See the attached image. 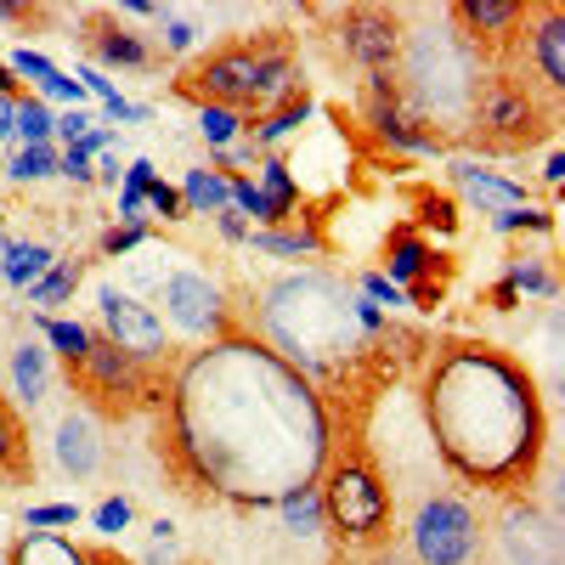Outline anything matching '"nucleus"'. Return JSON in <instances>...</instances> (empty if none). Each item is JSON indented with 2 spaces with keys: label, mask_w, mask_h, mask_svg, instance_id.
Instances as JSON below:
<instances>
[{
  "label": "nucleus",
  "mask_w": 565,
  "mask_h": 565,
  "mask_svg": "<svg viewBox=\"0 0 565 565\" xmlns=\"http://www.w3.org/2000/svg\"><path fill=\"white\" fill-rule=\"evenodd\" d=\"M7 565H90V548H79L74 537H57V532H23L7 548Z\"/></svg>",
  "instance_id": "obj_23"
},
{
  "label": "nucleus",
  "mask_w": 565,
  "mask_h": 565,
  "mask_svg": "<svg viewBox=\"0 0 565 565\" xmlns=\"http://www.w3.org/2000/svg\"><path fill=\"white\" fill-rule=\"evenodd\" d=\"M215 226H221V238H226V244H244V238H249V221H244L238 210H232V204L215 215Z\"/></svg>",
  "instance_id": "obj_47"
},
{
  "label": "nucleus",
  "mask_w": 565,
  "mask_h": 565,
  "mask_svg": "<svg viewBox=\"0 0 565 565\" xmlns=\"http://www.w3.org/2000/svg\"><path fill=\"white\" fill-rule=\"evenodd\" d=\"M498 548L509 565H559V532L548 514H537L532 503H503L498 514Z\"/></svg>",
  "instance_id": "obj_17"
},
{
  "label": "nucleus",
  "mask_w": 565,
  "mask_h": 565,
  "mask_svg": "<svg viewBox=\"0 0 565 565\" xmlns=\"http://www.w3.org/2000/svg\"><path fill=\"white\" fill-rule=\"evenodd\" d=\"M74 380H79V391H85L90 402H103V407H130V402L141 396V362L125 356V351H114V345L97 334V340H90V351L79 356Z\"/></svg>",
  "instance_id": "obj_15"
},
{
  "label": "nucleus",
  "mask_w": 565,
  "mask_h": 565,
  "mask_svg": "<svg viewBox=\"0 0 565 565\" xmlns=\"http://www.w3.org/2000/svg\"><path fill=\"white\" fill-rule=\"evenodd\" d=\"M554 119H559V103L543 97L526 74L487 68L463 119V141H476L481 153H521V148H537L554 130Z\"/></svg>",
  "instance_id": "obj_6"
},
{
  "label": "nucleus",
  "mask_w": 565,
  "mask_h": 565,
  "mask_svg": "<svg viewBox=\"0 0 565 565\" xmlns=\"http://www.w3.org/2000/svg\"><path fill=\"white\" fill-rule=\"evenodd\" d=\"M526 12H532V0H452L447 23H452L469 45H476L481 57H492L498 45H514Z\"/></svg>",
  "instance_id": "obj_16"
},
{
  "label": "nucleus",
  "mask_w": 565,
  "mask_h": 565,
  "mask_svg": "<svg viewBox=\"0 0 565 565\" xmlns=\"http://www.w3.org/2000/svg\"><path fill=\"white\" fill-rule=\"evenodd\" d=\"M430 452L463 487L521 492L548 452V407L537 380L487 340H452L430 356L418 385Z\"/></svg>",
  "instance_id": "obj_2"
},
{
  "label": "nucleus",
  "mask_w": 565,
  "mask_h": 565,
  "mask_svg": "<svg viewBox=\"0 0 565 565\" xmlns=\"http://www.w3.org/2000/svg\"><path fill=\"white\" fill-rule=\"evenodd\" d=\"M356 295H367L373 306H407V295L396 289V282H385L380 271H362V289Z\"/></svg>",
  "instance_id": "obj_42"
},
{
  "label": "nucleus",
  "mask_w": 565,
  "mask_h": 565,
  "mask_svg": "<svg viewBox=\"0 0 565 565\" xmlns=\"http://www.w3.org/2000/svg\"><path fill=\"white\" fill-rule=\"evenodd\" d=\"M271 509L282 514V532H295V537H317V532H322V498H317V487L282 492Z\"/></svg>",
  "instance_id": "obj_30"
},
{
  "label": "nucleus",
  "mask_w": 565,
  "mask_h": 565,
  "mask_svg": "<svg viewBox=\"0 0 565 565\" xmlns=\"http://www.w3.org/2000/svg\"><path fill=\"white\" fill-rule=\"evenodd\" d=\"M181 90L193 97L199 108L215 103V108H238V114H266L277 108L295 85V52L282 34H255V40H232L221 52H210L204 63L186 68Z\"/></svg>",
  "instance_id": "obj_5"
},
{
  "label": "nucleus",
  "mask_w": 565,
  "mask_h": 565,
  "mask_svg": "<svg viewBox=\"0 0 565 565\" xmlns=\"http://www.w3.org/2000/svg\"><path fill=\"white\" fill-rule=\"evenodd\" d=\"M159 23H164V52H193V45H199V23H193V18L164 12Z\"/></svg>",
  "instance_id": "obj_39"
},
{
  "label": "nucleus",
  "mask_w": 565,
  "mask_h": 565,
  "mask_svg": "<svg viewBox=\"0 0 565 565\" xmlns=\"http://www.w3.org/2000/svg\"><path fill=\"white\" fill-rule=\"evenodd\" d=\"M436 249H430V238L424 232H413V226H396L391 238H385V282H396L402 295H413V289H424V277H436ZM441 282V277H436Z\"/></svg>",
  "instance_id": "obj_19"
},
{
  "label": "nucleus",
  "mask_w": 565,
  "mask_h": 565,
  "mask_svg": "<svg viewBox=\"0 0 565 565\" xmlns=\"http://www.w3.org/2000/svg\"><path fill=\"white\" fill-rule=\"evenodd\" d=\"M153 164L136 159L125 164V181H119V226H148V186H153Z\"/></svg>",
  "instance_id": "obj_31"
},
{
  "label": "nucleus",
  "mask_w": 565,
  "mask_h": 565,
  "mask_svg": "<svg viewBox=\"0 0 565 565\" xmlns=\"http://www.w3.org/2000/svg\"><path fill=\"white\" fill-rule=\"evenodd\" d=\"M141 244H148V226H114V232H103V255L108 260H125Z\"/></svg>",
  "instance_id": "obj_40"
},
{
  "label": "nucleus",
  "mask_w": 565,
  "mask_h": 565,
  "mask_svg": "<svg viewBox=\"0 0 565 565\" xmlns=\"http://www.w3.org/2000/svg\"><path fill=\"white\" fill-rule=\"evenodd\" d=\"M317 498H322V526L334 532L345 548H380L391 537V521H396V498L362 447L340 452L322 463L317 476Z\"/></svg>",
  "instance_id": "obj_7"
},
{
  "label": "nucleus",
  "mask_w": 565,
  "mask_h": 565,
  "mask_svg": "<svg viewBox=\"0 0 565 565\" xmlns=\"http://www.w3.org/2000/svg\"><path fill=\"white\" fill-rule=\"evenodd\" d=\"M492 306H498V311H514V306H521V295H514L509 282H498V289H492Z\"/></svg>",
  "instance_id": "obj_50"
},
{
  "label": "nucleus",
  "mask_w": 565,
  "mask_h": 565,
  "mask_svg": "<svg viewBox=\"0 0 565 565\" xmlns=\"http://www.w3.org/2000/svg\"><path fill=\"white\" fill-rule=\"evenodd\" d=\"M514 57H521L526 79L543 90V97L559 103V90H565V7H554V0H532L521 34H514Z\"/></svg>",
  "instance_id": "obj_11"
},
{
  "label": "nucleus",
  "mask_w": 565,
  "mask_h": 565,
  "mask_svg": "<svg viewBox=\"0 0 565 565\" xmlns=\"http://www.w3.org/2000/svg\"><path fill=\"white\" fill-rule=\"evenodd\" d=\"M29 476H34V458H29V430H23V418H18L12 396L0 391V481L23 487Z\"/></svg>",
  "instance_id": "obj_22"
},
{
  "label": "nucleus",
  "mask_w": 565,
  "mask_h": 565,
  "mask_svg": "<svg viewBox=\"0 0 565 565\" xmlns=\"http://www.w3.org/2000/svg\"><path fill=\"white\" fill-rule=\"evenodd\" d=\"M97 317H103V340L125 356H136L141 367L148 362H164L170 351V328L159 317V306H148L141 295L119 289V282H103L97 289Z\"/></svg>",
  "instance_id": "obj_10"
},
{
  "label": "nucleus",
  "mask_w": 565,
  "mask_h": 565,
  "mask_svg": "<svg viewBox=\"0 0 565 565\" xmlns=\"http://www.w3.org/2000/svg\"><path fill=\"white\" fill-rule=\"evenodd\" d=\"M79 277H85V260L79 255H57L52 266H45V277L29 289V306H63V300H74Z\"/></svg>",
  "instance_id": "obj_29"
},
{
  "label": "nucleus",
  "mask_w": 565,
  "mask_h": 565,
  "mask_svg": "<svg viewBox=\"0 0 565 565\" xmlns=\"http://www.w3.org/2000/svg\"><path fill=\"white\" fill-rule=\"evenodd\" d=\"M45 526H74V509H68V503H45V509H29V532H45Z\"/></svg>",
  "instance_id": "obj_45"
},
{
  "label": "nucleus",
  "mask_w": 565,
  "mask_h": 565,
  "mask_svg": "<svg viewBox=\"0 0 565 565\" xmlns=\"http://www.w3.org/2000/svg\"><path fill=\"white\" fill-rule=\"evenodd\" d=\"M90 52H97V63H108V68H153L159 57H153V45L141 40V34H130L125 23H97V40H90Z\"/></svg>",
  "instance_id": "obj_24"
},
{
  "label": "nucleus",
  "mask_w": 565,
  "mask_h": 565,
  "mask_svg": "<svg viewBox=\"0 0 565 565\" xmlns=\"http://www.w3.org/2000/svg\"><path fill=\"white\" fill-rule=\"evenodd\" d=\"M90 175H103V181H114V186H119V181H125V170H119V153H114V148H108V153H97Z\"/></svg>",
  "instance_id": "obj_48"
},
{
  "label": "nucleus",
  "mask_w": 565,
  "mask_h": 565,
  "mask_svg": "<svg viewBox=\"0 0 565 565\" xmlns=\"http://www.w3.org/2000/svg\"><path fill=\"white\" fill-rule=\"evenodd\" d=\"M543 181H548V186H559V181H565V153H548V164H543Z\"/></svg>",
  "instance_id": "obj_49"
},
{
  "label": "nucleus",
  "mask_w": 565,
  "mask_h": 565,
  "mask_svg": "<svg viewBox=\"0 0 565 565\" xmlns=\"http://www.w3.org/2000/svg\"><path fill=\"white\" fill-rule=\"evenodd\" d=\"M57 159H63V153L52 148V141H45V148H18V153L7 159V175L29 186V181H45V175H57Z\"/></svg>",
  "instance_id": "obj_35"
},
{
  "label": "nucleus",
  "mask_w": 565,
  "mask_h": 565,
  "mask_svg": "<svg viewBox=\"0 0 565 565\" xmlns=\"http://www.w3.org/2000/svg\"><path fill=\"white\" fill-rule=\"evenodd\" d=\"M0 97H18V74L7 63H0Z\"/></svg>",
  "instance_id": "obj_53"
},
{
  "label": "nucleus",
  "mask_w": 565,
  "mask_h": 565,
  "mask_svg": "<svg viewBox=\"0 0 565 565\" xmlns=\"http://www.w3.org/2000/svg\"><path fill=\"white\" fill-rule=\"evenodd\" d=\"M306 119H311V97H306V90H289V97H282L277 108H266L260 119H249V141L266 153V148H277L282 136H295Z\"/></svg>",
  "instance_id": "obj_25"
},
{
  "label": "nucleus",
  "mask_w": 565,
  "mask_h": 565,
  "mask_svg": "<svg viewBox=\"0 0 565 565\" xmlns=\"http://www.w3.org/2000/svg\"><path fill=\"white\" fill-rule=\"evenodd\" d=\"M447 181L458 186V199H463L469 210H481V215H503V210L532 204V193H526L521 181H509L503 170H487V164H476V159H458V164L447 170Z\"/></svg>",
  "instance_id": "obj_18"
},
{
  "label": "nucleus",
  "mask_w": 565,
  "mask_h": 565,
  "mask_svg": "<svg viewBox=\"0 0 565 565\" xmlns=\"http://www.w3.org/2000/svg\"><path fill=\"white\" fill-rule=\"evenodd\" d=\"M159 306H164V311H159L164 328H175V334L199 340V345L232 334V311H226L221 282H215L210 271H199V266H170V271L159 277Z\"/></svg>",
  "instance_id": "obj_9"
},
{
  "label": "nucleus",
  "mask_w": 565,
  "mask_h": 565,
  "mask_svg": "<svg viewBox=\"0 0 565 565\" xmlns=\"http://www.w3.org/2000/svg\"><path fill=\"white\" fill-rule=\"evenodd\" d=\"M90 340H97V334H90V328H79V322H68V317H40V345L57 351V356L68 362V373L79 367V356L90 351Z\"/></svg>",
  "instance_id": "obj_32"
},
{
  "label": "nucleus",
  "mask_w": 565,
  "mask_h": 565,
  "mask_svg": "<svg viewBox=\"0 0 565 565\" xmlns=\"http://www.w3.org/2000/svg\"><path fill=\"white\" fill-rule=\"evenodd\" d=\"M57 260V249L52 244H40V238H29V244H7L0 249V271H7V282H18V289H34V282L45 277V266Z\"/></svg>",
  "instance_id": "obj_28"
},
{
  "label": "nucleus",
  "mask_w": 565,
  "mask_h": 565,
  "mask_svg": "<svg viewBox=\"0 0 565 565\" xmlns=\"http://www.w3.org/2000/svg\"><path fill=\"white\" fill-rule=\"evenodd\" d=\"M0 221H7V210H0Z\"/></svg>",
  "instance_id": "obj_54"
},
{
  "label": "nucleus",
  "mask_w": 565,
  "mask_h": 565,
  "mask_svg": "<svg viewBox=\"0 0 565 565\" xmlns=\"http://www.w3.org/2000/svg\"><path fill=\"white\" fill-rule=\"evenodd\" d=\"M52 458H57V469L74 487L97 481L108 469V436H103L97 413H90V407H63L52 418Z\"/></svg>",
  "instance_id": "obj_12"
},
{
  "label": "nucleus",
  "mask_w": 565,
  "mask_h": 565,
  "mask_svg": "<svg viewBox=\"0 0 565 565\" xmlns=\"http://www.w3.org/2000/svg\"><path fill=\"white\" fill-rule=\"evenodd\" d=\"M244 130H249V114H238V108H215V103H204V108H199V136L210 141L215 153H226Z\"/></svg>",
  "instance_id": "obj_34"
},
{
  "label": "nucleus",
  "mask_w": 565,
  "mask_h": 565,
  "mask_svg": "<svg viewBox=\"0 0 565 565\" xmlns=\"http://www.w3.org/2000/svg\"><path fill=\"white\" fill-rule=\"evenodd\" d=\"M85 130H97V119H90L85 108H68V114H57V130H52V136H63L68 148H74V141H79Z\"/></svg>",
  "instance_id": "obj_44"
},
{
  "label": "nucleus",
  "mask_w": 565,
  "mask_h": 565,
  "mask_svg": "<svg viewBox=\"0 0 565 565\" xmlns=\"http://www.w3.org/2000/svg\"><path fill=\"white\" fill-rule=\"evenodd\" d=\"M12 108H18V97H0V141L12 136Z\"/></svg>",
  "instance_id": "obj_51"
},
{
  "label": "nucleus",
  "mask_w": 565,
  "mask_h": 565,
  "mask_svg": "<svg viewBox=\"0 0 565 565\" xmlns=\"http://www.w3.org/2000/svg\"><path fill=\"white\" fill-rule=\"evenodd\" d=\"M0 249H7V238H0Z\"/></svg>",
  "instance_id": "obj_55"
},
{
  "label": "nucleus",
  "mask_w": 565,
  "mask_h": 565,
  "mask_svg": "<svg viewBox=\"0 0 565 565\" xmlns=\"http://www.w3.org/2000/svg\"><path fill=\"white\" fill-rule=\"evenodd\" d=\"M0 23H29V7H12V0H0Z\"/></svg>",
  "instance_id": "obj_52"
},
{
  "label": "nucleus",
  "mask_w": 565,
  "mask_h": 565,
  "mask_svg": "<svg viewBox=\"0 0 565 565\" xmlns=\"http://www.w3.org/2000/svg\"><path fill=\"white\" fill-rule=\"evenodd\" d=\"M249 244L260 255H289V260H317L328 249L317 226H266V232H249Z\"/></svg>",
  "instance_id": "obj_26"
},
{
  "label": "nucleus",
  "mask_w": 565,
  "mask_h": 565,
  "mask_svg": "<svg viewBox=\"0 0 565 565\" xmlns=\"http://www.w3.org/2000/svg\"><path fill=\"white\" fill-rule=\"evenodd\" d=\"M175 193H181V215H221L232 204L226 175H215V170H186Z\"/></svg>",
  "instance_id": "obj_27"
},
{
  "label": "nucleus",
  "mask_w": 565,
  "mask_h": 565,
  "mask_svg": "<svg viewBox=\"0 0 565 565\" xmlns=\"http://www.w3.org/2000/svg\"><path fill=\"white\" fill-rule=\"evenodd\" d=\"M492 226H498V232H554V215L537 210V204H521V210L492 215Z\"/></svg>",
  "instance_id": "obj_37"
},
{
  "label": "nucleus",
  "mask_w": 565,
  "mask_h": 565,
  "mask_svg": "<svg viewBox=\"0 0 565 565\" xmlns=\"http://www.w3.org/2000/svg\"><path fill=\"white\" fill-rule=\"evenodd\" d=\"M170 441L199 487L260 509L295 487H317L334 458V418L300 367L255 334H226L175 367Z\"/></svg>",
  "instance_id": "obj_1"
},
{
  "label": "nucleus",
  "mask_w": 565,
  "mask_h": 565,
  "mask_svg": "<svg viewBox=\"0 0 565 565\" xmlns=\"http://www.w3.org/2000/svg\"><path fill=\"white\" fill-rule=\"evenodd\" d=\"M52 130H57V114L45 108L40 97H18V108H12V136H23V148H45L52 141Z\"/></svg>",
  "instance_id": "obj_33"
},
{
  "label": "nucleus",
  "mask_w": 565,
  "mask_h": 565,
  "mask_svg": "<svg viewBox=\"0 0 565 565\" xmlns=\"http://www.w3.org/2000/svg\"><path fill=\"white\" fill-rule=\"evenodd\" d=\"M0 565H7V554H0Z\"/></svg>",
  "instance_id": "obj_56"
},
{
  "label": "nucleus",
  "mask_w": 565,
  "mask_h": 565,
  "mask_svg": "<svg viewBox=\"0 0 565 565\" xmlns=\"http://www.w3.org/2000/svg\"><path fill=\"white\" fill-rule=\"evenodd\" d=\"M7 380H12V396L29 413L45 407V396H52V351H45L40 340H18L12 356H7Z\"/></svg>",
  "instance_id": "obj_20"
},
{
  "label": "nucleus",
  "mask_w": 565,
  "mask_h": 565,
  "mask_svg": "<svg viewBox=\"0 0 565 565\" xmlns=\"http://www.w3.org/2000/svg\"><path fill=\"white\" fill-rule=\"evenodd\" d=\"M260 170V181H255V199H260V226H289V221H300L295 210H300V181H295V170L282 164V159H260L255 164Z\"/></svg>",
  "instance_id": "obj_21"
},
{
  "label": "nucleus",
  "mask_w": 565,
  "mask_h": 565,
  "mask_svg": "<svg viewBox=\"0 0 565 565\" xmlns=\"http://www.w3.org/2000/svg\"><path fill=\"white\" fill-rule=\"evenodd\" d=\"M503 282H509L514 295H543V300H554V271H548L543 260H526V255L509 260V277H503Z\"/></svg>",
  "instance_id": "obj_36"
},
{
  "label": "nucleus",
  "mask_w": 565,
  "mask_h": 565,
  "mask_svg": "<svg viewBox=\"0 0 565 565\" xmlns=\"http://www.w3.org/2000/svg\"><path fill=\"white\" fill-rule=\"evenodd\" d=\"M481 74H487V57L447 23V12L418 18L413 29H402L396 90H402L407 114L436 141L463 136V119H469V103H476Z\"/></svg>",
  "instance_id": "obj_4"
},
{
  "label": "nucleus",
  "mask_w": 565,
  "mask_h": 565,
  "mask_svg": "<svg viewBox=\"0 0 565 565\" xmlns=\"http://www.w3.org/2000/svg\"><path fill=\"white\" fill-rule=\"evenodd\" d=\"M407 548L418 565H476L487 554L481 509L452 487L418 492V503L407 514Z\"/></svg>",
  "instance_id": "obj_8"
},
{
  "label": "nucleus",
  "mask_w": 565,
  "mask_h": 565,
  "mask_svg": "<svg viewBox=\"0 0 565 565\" xmlns=\"http://www.w3.org/2000/svg\"><path fill=\"white\" fill-rule=\"evenodd\" d=\"M418 226L452 232V226H458V215H452V204H447V199H430V193H424V199H418ZM418 226H413V232H418Z\"/></svg>",
  "instance_id": "obj_41"
},
{
  "label": "nucleus",
  "mask_w": 565,
  "mask_h": 565,
  "mask_svg": "<svg viewBox=\"0 0 565 565\" xmlns=\"http://www.w3.org/2000/svg\"><path fill=\"white\" fill-rule=\"evenodd\" d=\"M362 119L367 130L385 141V148L396 153H441V141L424 130L407 103H402V90H396V74H367V103H362Z\"/></svg>",
  "instance_id": "obj_13"
},
{
  "label": "nucleus",
  "mask_w": 565,
  "mask_h": 565,
  "mask_svg": "<svg viewBox=\"0 0 565 565\" xmlns=\"http://www.w3.org/2000/svg\"><path fill=\"white\" fill-rule=\"evenodd\" d=\"M255 328H260V345L277 351L289 367H300L306 380L345 367L367 345V334L356 328V289L317 266L260 282Z\"/></svg>",
  "instance_id": "obj_3"
},
{
  "label": "nucleus",
  "mask_w": 565,
  "mask_h": 565,
  "mask_svg": "<svg viewBox=\"0 0 565 565\" xmlns=\"http://www.w3.org/2000/svg\"><path fill=\"white\" fill-rule=\"evenodd\" d=\"M340 45L345 57L367 74H396V57H402V18L396 12H380V7H351L340 18Z\"/></svg>",
  "instance_id": "obj_14"
},
{
  "label": "nucleus",
  "mask_w": 565,
  "mask_h": 565,
  "mask_svg": "<svg viewBox=\"0 0 565 565\" xmlns=\"http://www.w3.org/2000/svg\"><path fill=\"white\" fill-rule=\"evenodd\" d=\"M125 526H130V503L125 498H108L97 509V532H125Z\"/></svg>",
  "instance_id": "obj_46"
},
{
  "label": "nucleus",
  "mask_w": 565,
  "mask_h": 565,
  "mask_svg": "<svg viewBox=\"0 0 565 565\" xmlns=\"http://www.w3.org/2000/svg\"><path fill=\"white\" fill-rule=\"evenodd\" d=\"M12 74H23V79H34V85H45V79H52V74H63L52 57H45V52H29V45H23V52H12V63H7Z\"/></svg>",
  "instance_id": "obj_38"
},
{
  "label": "nucleus",
  "mask_w": 565,
  "mask_h": 565,
  "mask_svg": "<svg viewBox=\"0 0 565 565\" xmlns=\"http://www.w3.org/2000/svg\"><path fill=\"white\" fill-rule=\"evenodd\" d=\"M148 210L164 215V221H186V215H181V193H175L170 181H153V186H148Z\"/></svg>",
  "instance_id": "obj_43"
}]
</instances>
